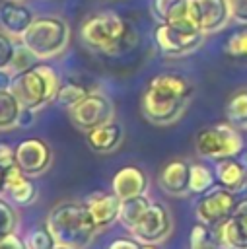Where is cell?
<instances>
[{"label": "cell", "mask_w": 247, "mask_h": 249, "mask_svg": "<svg viewBox=\"0 0 247 249\" xmlns=\"http://www.w3.org/2000/svg\"><path fill=\"white\" fill-rule=\"evenodd\" d=\"M194 93V86L183 74L163 72L150 80L142 95V115L158 126L177 123L187 111Z\"/></svg>", "instance_id": "6da1fadb"}, {"label": "cell", "mask_w": 247, "mask_h": 249, "mask_svg": "<svg viewBox=\"0 0 247 249\" xmlns=\"http://www.w3.org/2000/svg\"><path fill=\"white\" fill-rule=\"evenodd\" d=\"M80 41L86 49L107 54L121 56L136 43L134 27L115 12L93 14L84 19L80 27Z\"/></svg>", "instance_id": "7a4b0ae2"}, {"label": "cell", "mask_w": 247, "mask_h": 249, "mask_svg": "<svg viewBox=\"0 0 247 249\" xmlns=\"http://www.w3.org/2000/svg\"><path fill=\"white\" fill-rule=\"evenodd\" d=\"M47 226L53 231L56 243L70 249L89 247L99 231V226L86 202L76 200H64L56 204L47 216Z\"/></svg>", "instance_id": "3957f363"}, {"label": "cell", "mask_w": 247, "mask_h": 249, "mask_svg": "<svg viewBox=\"0 0 247 249\" xmlns=\"http://www.w3.org/2000/svg\"><path fill=\"white\" fill-rule=\"evenodd\" d=\"M60 88V78L49 64H33L25 70L14 72L12 80V93L19 99V103L25 109L39 111L51 101H54V95Z\"/></svg>", "instance_id": "277c9868"}, {"label": "cell", "mask_w": 247, "mask_h": 249, "mask_svg": "<svg viewBox=\"0 0 247 249\" xmlns=\"http://www.w3.org/2000/svg\"><path fill=\"white\" fill-rule=\"evenodd\" d=\"M19 41L37 60L54 58L70 43V25L60 16H35Z\"/></svg>", "instance_id": "5b68a950"}, {"label": "cell", "mask_w": 247, "mask_h": 249, "mask_svg": "<svg viewBox=\"0 0 247 249\" xmlns=\"http://www.w3.org/2000/svg\"><path fill=\"white\" fill-rule=\"evenodd\" d=\"M194 150L202 160H210V161L235 158L243 152L241 130H237L228 121L204 126L194 136Z\"/></svg>", "instance_id": "8992f818"}, {"label": "cell", "mask_w": 247, "mask_h": 249, "mask_svg": "<svg viewBox=\"0 0 247 249\" xmlns=\"http://www.w3.org/2000/svg\"><path fill=\"white\" fill-rule=\"evenodd\" d=\"M204 33L191 21H173V23H159L154 29V43L158 51L169 58H181L193 54L202 43Z\"/></svg>", "instance_id": "52a82bcc"}, {"label": "cell", "mask_w": 247, "mask_h": 249, "mask_svg": "<svg viewBox=\"0 0 247 249\" xmlns=\"http://www.w3.org/2000/svg\"><path fill=\"white\" fill-rule=\"evenodd\" d=\"M237 196L235 191H229L222 185H214L206 193H202L194 204V216L200 224L216 230L224 224L235 210Z\"/></svg>", "instance_id": "ba28073f"}, {"label": "cell", "mask_w": 247, "mask_h": 249, "mask_svg": "<svg viewBox=\"0 0 247 249\" xmlns=\"http://www.w3.org/2000/svg\"><path fill=\"white\" fill-rule=\"evenodd\" d=\"M70 123L80 132H89L91 128L109 123L115 119V105L109 95L103 91H89L78 105H74L68 111Z\"/></svg>", "instance_id": "9c48e42d"}, {"label": "cell", "mask_w": 247, "mask_h": 249, "mask_svg": "<svg viewBox=\"0 0 247 249\" xmlns=\"http://www.w3.org/2000/svg\"><path fill=\"white\" fill-rule=\"evenodd\" d=\"M173 230V218L165 204L152 202L142 220L132 228L130 235L142 241L144 245H159L163 243Z\"/></svg>", "instance_id": "30bf717a"}, {"label": "cell", "mask_w": 247, "mask_h": 249, "mask_svg": "<svg viewBox=\"0 0 247 249\" xmlns=\"http://www.w3.org/2000/svg\"><path fill=\"white\" fill-rule=\"evenodd\" d=\"M189 19L204 33H216L229 23V10L226 0H191Z\"/></svg>", "instance_id": "8fae6325"}, {"label": "cell", "mask_w": 247, "mask_h": 249, "mask_svg": "<svg viewBox=\"0 0 247 249\" xmlns=\"http://www.w3.org/2000/svg\"><path fill=\"white\" fill-rule=\"evenodd\" d=\"M53 161L51 146L41 138H25L16 146V165L29 177L43 175Z\"/></svg>", "instance_id": "7c38bea8"}, {"label": "cell", "mask_w": 247, "mask_h": 249, "mask_svg": "<svg viewBox=\"0 0 247 249\" xmlns=\"http://www.w3.org/2000/svg\"><path fill=\"white\" fill-rule=\"evenodd\" d=\"M216 235L226 249H247V198L237 200L233 214L216 228Z\"/></svg>", "instance_id": "4fadbf2b"}, {"label": "cell", "mask_w": 247, "mask_h": 249, "mask_svg": "<svg viewBox=\"0 0 247 249\" xmlns=\"http://www.w3.org/2000/svg\"><path fill=\"white\" fill-rule=\"evenodd\" d=\"M189 177H191V163L187 160L177 158L161 167L158 183L159 189L169 196H187L191 195Z\"/></svg>", "instance_id": "5bb4252c"}, {"label": "cell", "mask_w": 247, "mask_h": 249, "mask_svg": "<svg viewBox=\"0 0 247 249\" xmlns=\"http://www.w3.org/2000/svg\"><path fill=\"white\" fill-rule=\"evenodd\" d=\"M33 19V12L21 0H4L0 4V29L14 39H21Z\"/></svg>", "instance_id": "9a60e30c"}, {"label": "cell", "mask_w": 247, "mask_h": 249, "mask_svg": "<svg viewBox=\"0 0 247 249\" xmlns=\"http://www.w3.org/2000/svg\"><path fill=\"white\" fill-rule=\"evenodd\" d=\"M4 193L8 200L18 206H29L37 200V185L33 183V177L23 173L18 165H12L6 169Z\"/></svg>", "instance_id": "2e32d148"}, {"label": "cell", "mask_w": 247, "mask_h": 249, "mask_svg": "<svg viewBox=\"0 0 247 249\" xmlns=\"http://www.w3.org/2000/svg\"><path fill=\"white\" fill-rule=\"evenodd\" d=\"M111 189L121 200L130 198V196H138V195H146L148 175L136 165H124L113 175Z\"/></svg>", "instance_id": "e0dca14e"}, {"label": "cell", "mask_w": 247, "mask_h": 249, "mask_svg": "<svg viewBox=\"0 0 247 249\" xmlns=\"http://www.w3.org/2000/svg\"><path fill=\"white\" fill-rule=\"evenodd\" d=\"M86 140H88V146L97 152V154H111L115 152L123 140H124V128L119 121H109V123H103L95 128H91L89 132H86Z\"/></svg>", "instance_id": "ac0fdd59"}, {"label": "cell", "mask_w": 247, "mask_h": 249, "mask_svg": "<svg viewBox=\"0 0 247 249\" xmlns=\"http://www.w3.org/2000/svg\"><path fill=\"white\" fill-rule=\"evenodd\" d=\"M86 206H88V210L91 212L93 220L97 222V226L101 230V228H107V226H111L113 222L119 220L121 198L113 191L111 193L97 191V193H91L86 198Z\"/></svg>", "instance_id": "d6986e66"}, {"label": "cell", "mask_w": 247, "mask_h": 249, "mask_svg": "<svg viewBox=\"0 0 247 249\" xmlns=\"http://www.w3.org/2000/svg\"><path fill=\"white\" fill-rule=\"evenodd\" d=\"M214 175H216L218 185H222V187H226L229 191H239V189H243L247 185V171L233 158H226V160L216 161Z\"/></svg>", "instance_id": "ffe728a7"}, {"label": "cell", "mask_w": 247, "mask_h": 249, "mask_svg": "<svg viewBox=\"0 0 247 249\" xmlns=\"http://www.w3.org/2000/svg\"><path fill=\"white\" fill-rule=\"evenodd\" d=\"M152 200L148 198V195H138V196H130V198H123L121 200V210H119V220L121 226L130 233L132 228L142 220V216L146 214V210L150 208Z\"/></svg>", "instance_id": "44dd1931"}, {"label": "cell", "mask_w": 247, "mask_h": 249, "mask_svg": "<svg viewBox=\"0 0 247 249\" xmlns=\"http://www.w3.org/2000/svg\"><path fill=\"white\" fill-rule=\"evenodd\" d=\"M189 4L191 0H152V16L159 23H173L189 19Z\"/></svg>", "instance_id": "7402d4cb"}, {"label": "cell", "mask_w": 247, "mask_h": 249, "mask_svg": "<svg viewBox=\"0 0 247 249\" xmlns=\"http://www.w3.org/2000/svg\"><path fill=\"white\" fill-rule=\"evenodd\" d=\"M23 105L12 93V89H0V132L19 126Z\"/></svg>", "instance_id": "603a6c76"}, {"label": "cell", "mask_w": 247, "mask_h": 249, "mask_svg": "<svg viewBox=\"0 0 247 249\" xmlns=\"http://www.w3.org/2000/svg\"><path fill=\"white\" fill-rule=\"evenodd\" d=\"M226 121L237 130L247 132V86L231 93L226 103Z\"/></svg>", "instance_id": "cb8c5ba5"}, {"label": "cell", "mask_w": 247, "mask_h": 249, "mask_svg": "<svg viewBox=\"0 0 247 249\" xmlns=\"http://www.w3.org/2000/svg\"><path fill=\"white\" fill-rule=\"evenodd\" d=\"M191 193L193 195H202L208 189L216 185V175L214 169L208 167L206 163H191V177H189Z\"/></svg>", "instance_id": "d4e9b609"}, {"label": "cell", "mask_w": 247, "mask_h": 249, "mask_svg": "<svg viewBox=\"0 0 247 249\" xmlns=\"http://www.w3.org/2000/svg\"><path fill=\"white\" fill-rule=\"evenodd\" d=\"M88 93H89V91H88L84 86H80V84H74V82H60V88H58V91H56L53 103H56L58 107L70 111V109H72L74 105H78Z\"/></svg>", "instance_id": "484cf974"}, {"label": "cell", "mask_w": 247, "mask_h": 249, "mask_svg": "<svg viewBox=\"0 0 247 249\" xmlns=\"http://www.w3.org/2000/svg\"><path fill=\"white\" fill-rule=\"evenodd\" d=\"M23 241H25L27 249H54L58 245L54 235H53V231L49 230L47 222L29 228L25 231V235H23Z\"/></svg>", "instance_id": "4316f807"}, {"label": "cell", "mask_w": 247, "mask_h": 249, "mask_svg": "<svg viewBox=\"0 0 247 249\" xmlns=\"http://www.w3.org/2000/svg\"><path fill=\"white\" fill-rule=\"evenodd\" d=\"M189 249H224V247H222L218 235L212 231V228H208V226L198 222L191 230Z\"/></svg>", "instance_id": "83f0119b"}, {"label": "cell", "mask_w": 247, "mask_h": 249, "mask_svg": "<svg viewBox=\"0 0 247 249\" xmlns=\"http://www.w3.org/2000/svg\"><path fill=\"white\" fill-rule=\"evenodd\" d=\"M18 228V212L12 206L10 200L0 198V239L8 237L10 233H16Z\"/></svg>", "instance_id": "f1b7e54d"}, {"label": "cell", "mask_w": 247, "mask_h": 249, "mask_svg": "<svg viewBox=\"0 0 247 249\" xmlns=\"http://www.w3.org/2000/svg\"><path fill=\"white\" fill-rule=\"evenodd\" d=\"M226 53L233 58H247V29L235 31L228 37Z\"/></svg>", "instance_id": "f546056e"}, {"label": "cell", "mask_w": 247, "mask_h": 249, "mask_svg": "<svg viewBox=\"0 0 247 249\" xmlns=\"http://www.w3.org/2000/svg\"><path fill=\"white\" fill-rule=\"evenodd\" d=\"M18 45L14 43V37L0 31V70H12L14 58H16Z\"/></svg>", "instance_id": "4dcf8cb0"}, {"label": "cell", "mask_w": 247, "mask_h": 249, "mask_svg": "<svg viewBox=\"0 0 247 249\" xmlns=\"http://www.w3.org/2000/svg\"><path fill=\"white\" fill-rule=\"evenodd\" d=\"M231 21L247 27V0H226Z\"/></svg>", "instance_id": "1f68e13d"}, {"label": "cell", "mask_w": 247, "mask_h": 249, "mask_svg": "<svg viewBox=\"0 0 247 249\" xmlns=\"http://www.w3.org/2000/svg\"><path fill=\"white\" fill-rule=\"evenodd\" d=\"M12 165H16V148L6 142H0V167L8 169Z\"/></svg>", "instance_id": "d6a6232c"}, {"label": "cell", "mask_w": 247, "mask_h": 249, "mask_svg": "<svg viewBox=\"0 0 247 249\" xmlns=\"http://www.w3.org/2000/svg\"><path fill=\"white\" fill-rule=\"evenodd\" d=\"M107 249H144V243L132 235L130 237H117L107 245Z\"/></svg>", "instance_id": "836d02e7"}, {"label": "cell", "mask_w": 247, "mask_h": 249, "mask_svg": "<svg viewBox=\"0 0 247 249\" xmlns=\"http://www.w3.org/2000/svg\"><path fill=\"white\" fill-rule=\"evenodd\" d=\"M0 249H27L23 237H18L16 233H10L8 237L0 239Z\"/></svg>", "instance_id": "e575fe53"}, {"label": "cell", "mask_w": 247, "mask_h": 249, "mask_svg": "<svg viewBox=\"0 0 247 249\" xmlns=\"http://www.w3.org/2000/svg\"><path fill=\"white\" fill-rule=\"evenodd\" d=\"M35 121H37V111H33V109H25V107H23L21 117H19V126H31Z\"/></svg>", "instance_id": "d590c367"}, {"label": "cell", "mask_w": 247, "mask_h": 249, "mask_svg": "<svg viewBox=\"0 0 247 249\" xmlns=\"http://www.w3.org/2000/svg\"><path fill=\"white\" fill-rule=\"evenodd\" d=\"M12 80H14L12 70H0V89H10Z\"/></svg>", "instance_id": "8d00e7d4"}, {"label": "cell", "mask_w": 247, "mask_h": 249, "mask_svg": "<svg viewBox=\"0 0 247 249\" xmlns=\"http://www.w3.org/2000/svg\"><path fill=\"white\" fill-rule=\"evenodd\" d=\"M239 163L245 167V171H247V150H243L241 154H239Z\"/></svg>", "instance_id": "74e56055"}, {"label": "cell", "mask_w": 247, "mask_h": 249, "mask_svg": "<svg viewBox=\"0 0 247 249\" xmlns=\"http://www.w3.org/2000/svg\"><path fill=\"white\" fill-rule=\"evenodd\" d=\"M4 177H6V169L0 167V191H4Z\"/></svg>", "instance_id": "f35d334b"}, {"label": "cell", "mask_w": 247, "mask_h": 249, "mask_svg": "<svg viewBox=\"0 0 247 249\" xmlns=\"http://www.w3.org/2000/svg\"><path fill=\"white\" fill-rule=\"evenodd\" d=\"M144 249H158L156 245H144Z\"/></svg>", "instance_id": "ab89813d"}, {"label": "cell", "mask_w": 247, "mask_h": 249, "mask_svg": "<svg viewBox=\"0 0 247 249\" xmlns=\"http://www.w3.org/2000/svg\"><path fill=\"white\" fill-rule=\"evenodd\" d=\"M54 249H70V247H64V245H56Z\"/></svg>", "instance_id": "60d3db41"}]
</instances>
